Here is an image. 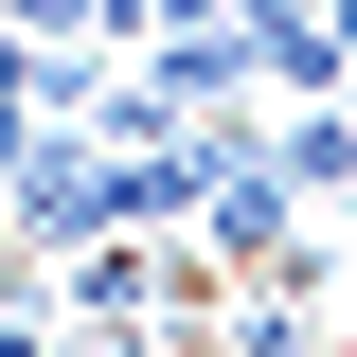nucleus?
Listing matches in <instances>:
<instances>
[{"instance_id":"obj_2","label":"nucleus","mask_w":357,"mask_h":357,"mask_svg":"<svg viewBox=\"0 0 357 357\" xmlns=\"http://www.w3.org/2000/svg\"><path fill=\"white\" fill-rule=\"evenodd\" d=\"M340 321H357V304H340Z\"/></svg>"},{"instance_id":"obj_1","label":"nucleus","mask_w":357,"mask_h":357,"mask_svg":"<svg viewBox=\"0 0 357 357\" xmlns=\"http://www.w3.org/2000/svg\"><path fill=\"white\" fill-rule=\"evenodd\" d=\"M232 36H250V89H340L357 72L340 0H232Z\"/></svg>"}]
</instances>
